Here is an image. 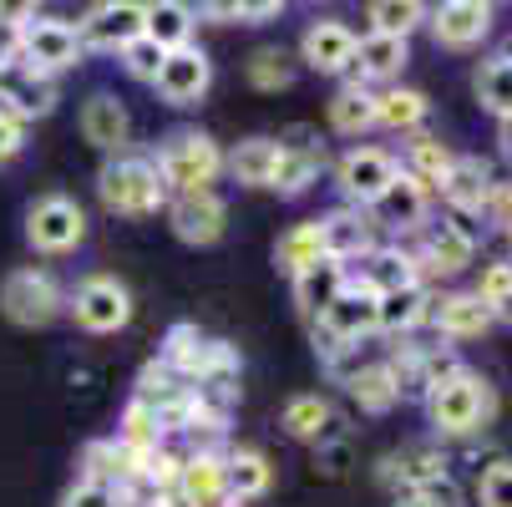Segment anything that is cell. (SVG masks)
<instances>
[{"label":"cell","instance_id":"obj_1","mask_svg":"<svg viewBox=\"0 0 512 507\" xmlns=\"http://www.w3.org/2000/svg\"><path fill=\"white\" fill-rule=\"evenodd\" d=\"M97 198L112 213H122V219H148V213L168 208V188H163L153 158H132V153H117V158L102 163Z\"/></svg>","mask_w":512,"mask_h":507},{"label":"cell","instance_id":"obj_2","mask_svg":"<svg viewBox=\"0 0 512 507\" xmlns=\"http://www.w3.org/2000/svg\"><path fill=\"white\" fill-rule=\"evenodd\" d=\"M426 416L442 437H472V431H482L487 416H492V386L477 371L462 366L426 391Z\"/></svg>","mask_w":512,"mask_h":507},{"label":"cell","instance_id":"obj_3","mask_svg":"<svg viewBox=\"0 0 512 507\" xmlns=\"http://www.w3.org/2000/svg\"><path fill=\"white\" fill-rule=\"evenodd\" d=\"M158 178L163 188L178 193H213L218 173H224V148L208 137V132H173L163 148H158Z\"/></svg>","mask_w":512,"mask_h":507},{"label":"cell","instance_id":"obj_4","mask_svg":"<svg viewBox=\"0 0 512 507\" xmlns=\"http://www.w3.org/2000/svg\"><path fill=\"white\" fill-rule=\"evenodd\" d=\"M16 26H21V66L36 71V77H61V71H71V66L82 61L77 26L36 16V11H21Z\"/></svg>","mask_w":512,"mask_h":507},{"label":"cell","instance_id":"obj_5","mask_svg":"<svg viewBox=\"0 0 512 507\" xmlns=\"http://www.w3.org/2000/svg\"><path fill=\"white\" fill-rule=\"evenodd\" d=\"M61 284L46 274V269H36V264H26V269H11L6 279H0V310H6V320L11 325H26V330H36V325H51L56 315H61Z\"/></svg>","mask_w":512,"mask_h":507},{"label":"cell","instance_id":"obj_6","mask_svg":"<svg viewBox=\"0 0 512 507\" xmlns=\"http://www.w3.org/2000/svg\"><path fill=\"white\" fill-rule=\"evenodd\" d=\"M82 239H87V213L77 198L46 193L26 208V244L36 254H71Z\"/></svg>","mask_w":512,"mask_h":507},{"label":"cell","instance_id":"obj_7","mask_svg":"<svg viewBox=\"0 0 512 507\" xmlns=\"http://www.w3.org/2000/svg\"><path fill=\"white\" fill-rule=\"evenodd\" d=\"M274 142H279V163H274L269 188H274L279 198L310 193V188L320 183V173H325V142H320V132L300 122V127H284Z\"/></svg>","mask_w":512,"mask_h":507},{"label":"cell","instance_id":"obj_8","mask_svg":"<svg viewBox=\"0 0 512 507\" xmlns=\"http://www.w3.org/2000/svg\"><path fill=\"white\" fill-rule=\"evenodd\" d=\"M132 401H137V406H148V411L158 416L163 437H168V431H188V426L198 421V396H193V386L178 381V376L163 366V360H148V366H142Z\"/></svg>","mask_w":512,"mask_h":507},{"label":"cell","instance_id":"obj_9","mask_svg":"<svg viewBox=\"0 0 512 507\" xmlns=\"http://www.w3.org/2000/svg\"><path fill=\"white\" fill-rule=\"evenodd\" d=\"M71 315H77V325L92 330V335H117L132 320V295H127L122 279L92 274V279L77 284V295H71Z\"/></svg>","mask_w":512,"mask_h":507},{"label":"cell","instance_id":"obj_10","mask_svg":"<svg viewBox=\"0 0 512 507\" xmlns=\"http://www.w3.org/2000/svg\"><path fill=\"white\" fill-rule=\"evenodd\" d=\"M396 173L401 168H396L391 153H381V148H350L335 163V188L345 193V208H371Z\"/></svg>","mask_w":512,"mask_h":507},{"label":"cell","instance_id":"obj_11","mask_svg":"<svg viewBox=\"0 0 512 507\" xmlns=\"http://www.w3.org/2000/svg\"><path fill=\"white\" fill-rule=\"evenodd\" d=\"M168 224L183 244L193 249H208L229 234V203L218 198V193H178L168 203Z\"/></svg>","mask_w":512,"mask_h":507},{"label":"cell","instance_id":"obj_12","mask_svg":"<svg viewBox=\"0 0 512 507\" xmlns=\"http://www.w3.org/2000/svg\"><path fill=\"white\" fill-rule=\"evenodd\" d=\"M142 21H148V6H137V0H107V6L87 11V21L77 26V41L82 51H122L127 41L142 36Z\"/></svg>","mask_w":512,"mask_h":507},{"label":"cell","instance_id":"obj_13","mask_svg":"<svg viewBox=\"0 0 512 507\" xmlns=\"http://www.w3.org/2000/svg\"><path fill=\"white\" fill-rule=\"evenodd\" d=\"M416 259V274H462L472 259H477V234L462 224V219H442L426 229V249L411 254Z\"/></svg>","mask_w":512,"mask_h":507},{"label":"cell","instance_id":"obj_14","mask_svg":"<svg viewBox=\"0 0 512 507\" xmlns=\"http://www.w3.org/2000/svg\"><path fill=\"white\" fill-rule=\"evenodd\" d=\"M300 61L310 71H320V77H345L350 61H355V31L335 16L310 21L305 36H300Z\"/></svg>","mask_w":512,"mask_h":507},{"label":"cell","instance_id":"obj_15","mask_svg":"<svg viewBox=\"0 0 512 507\" xmlns=\"http://www.w3.org/2000/svg\"><path fill=\"white\" fill-rule=\"evenodd\" d=\"M426 213H431V193L421 183H411L406 173H396L386 183V193L365 208V219H371L376 229H391V234H411L426 224Z\"/></svg>","mask_w":512,"mask_h":507},{"label":"cell","instance_id":"obj_16","mask_svg":"<svg viewBox=\"0 0 512 507\" xmlns=\"http://www.w3.org/2000/svg\"><path fill=\"white\" fill-rule=\"evenodd\" d=\"M153 87H158V97H163V102H173V107H193V102L213 87V61H208L198 46L168 51Z\"/></svg>","mask_w":512,"mask_h":507},{"label":"cell","instance_id":"obj_17","mask_svg":"<svg viewBox=\"0 0 512 507\" xmlns=\"http://www.w3.org/2000/svg\"><path fill=\"white\" fill-rule=\"evenodd\" d=\"M315 224H320L325 259H335V264H345V269L376 249V224L365 219V208H330L325 219H315Z\"/></svg>","mask_w":512,"mask_h":507},{"label":"cell","instance_id":"obj_18","mask_svg":"<svg viewBox=\"0 0 512 507\" xmlns=\"http://www.w3.org/2000/svg\"><path fill=\"white\" fill-rule=\"evenodd\" d=\"M426 26H431L436 46L467 51V46L487 41V31H492V6H482V0H447V6L426 11Z\"/></svg>","mask_w":512,"mask_h":507},{"label":"cell","instance_id":"obj_19","mask_svg":"<svg viewBox=\"0 0 512 507\" xmlns=\"http://www.w3.org/2000/svg\"><path fill=\"white\" fill-rule=\"evenodd\" d=\"M436 193L452 208V219H482L487 198H492V168L482 158H452V168H447Z\"/></svg>","mask_w":512,"mask_h":507},{"label":"cell","instance_id":"obj_20","mask_svg":"<svg viewBox=\"0 0 512 507\" xmlns=\"http://www.w3.org/2000/svg\"><path fill=\"white\" fill-rule=\"evenodd\" d=\"M77 467H82V482H97V487H112V492H122V487H137L142 452L122 447L117 437H102V442H87V447H82Z\"/></svg>","mask_w":512,"mask_h":507},{"label":"cell","instance_id":"obj_21","mask_svg":"<svg viewBox=\"0 0 512 507\" xmlns=\"http://www.w3.org/2000/svg\"><path fill=\"white\" fill-rule=\"evenodd\" d=\"M0 112L16 117L21 127L36 122V117H51L56 112V82L36 77V71H26V66H11L6 77H0Z\"/></svg>","mask_w":512,"mask_h":507},{"label":"cell","instance_id":"obj_22","mask_svg":"<svg viewBox=\"0 0 512 507\" xmlns=\"http://www.w3.org/2000/svg\"><path fill=\"white\" fill-rule=\"evenodd\" d=\"M442 477H447V457L436 452V447H401V452L381 457V482H386L396 497L421 492V487L442 482Z\"/></svg>","mask_w":512,"mask_h":507},{"label":"cell","instance_id":"obj_23","mask_svg":"<svg viewBox=\"0 0 512 507\" xmlns=\"http://www.w3.org/2000/svg\"><path fill=\"white\" fill-rule=\"evenodd\" d=\"M376 310H381V300L371 295V289H360L355 279L335 295V305L320 315V325L325 330H335L345 345H360L365 335H376Z\"/></svg>","mask_w":512,"mask_h":507},{"label":"cell","instance_id":"obj_24","mask_svg":"<svg viewBox=\"0 0 512 507\" xmlns=\"http://www.w3.org/2000/svg\"><path fill=\"white\" fill-rule=\"evenodd\" d=\"M426 320L436 325V335L442 340H482L487 330H492V310L472 295H442V300H431V310H426Z\"/></svg>","mask_w":512,"mask_h":507},{"label":"cell","instance_id":"obj_25","mask_svg":"<svg viewBox=\"0 0 512 507\" xmlns=\"http://www.w3.org/2000/svg\"><path fill=\"white\" fill-rule=\"evenodd\" d=\"M178 502L183 507H229V482H224V452L218 457H183V472H178Z\"/></svg>","mask_w":512,"mask_h":507},{"label":"cell","instance_id":"obj_26","mask_svg":"<svg viewBox=\"0 0 512 507\" xmlns=\"http://www.w3.org/2000/svg\"><path fill=\"white\" fill-rule=\"evenodd\" d=\"M406 61H411V46H406V41L365 31V36H355V61H350V71H355L360 87H365V82H396Z\"/></svg>","mask_w":512,"mask_h":507},{"label":"cell","instance_id":"obj_27","mask_svg":"<svg viewBox=\"0 0 512 507\" xmlns=\"http://www.w3.org/2000/svg\"><path fill=\"white\" fill-rule=\"evenodd\" d=\"M360 289H371V295L381 300V295H396V289H411V284H421V274H416V259L406 254V249H371L360 259V274H350Z\"/></svg>","mask_w":512,"mask_h":507},{"label":"cell","instance_id":"obj_28","mask_svg":"<svg viewBox=\"0 0 512 507\" xmlns=\"http://www.w3.org/2000/svg\"><path fill=\"white\" fill-rule=\"evenodd\" d=\"M127 132H132V117H127V107L112 92L87 97V107H82V137L92 142V148H102V153L117 158L127 148Z\"/></svg>","mask_w":512,"mask_h":507},{"label":"cell","instance_id":"obj_29","mask_svg":"<svg viewBox=\"0 0 512 507\" xmlns=\"http://www.w3.org/2000/svg\"><path fill=\"white\" fill-rule=\"evenodd\" d=\"M284 431L295 442H330V437H345L340 431V416L325 396H289L284 406Z\"/></svg>","mask_w":512,"mask_h":507},{"label":"cell","instance_id":"obj_30","mask_svg":"<svg viewBox=\"0 0 512 507\" xmlns=\"http://www.w3.org/2000/svg\"><path fill=\"white\" fill-rule=\"evenodd\" d=\"M350 284V269L345 264H335V259H320V264H310L305 274H295V305L310 315V320H320L330 305H335V295Z\"/></svg>","mask_w":512,"mask_h":507},{"label":"cell","instance_id":"obj_31","mask_svg":"<svg viewBox=\"0 0 512 507\" xmlns=\"http://www.w3.org/2000/svg\"><path fill=\"white\" fill-rule=\"evenodd\" d=\"M224 482H229V502H254L274 487V467L264 452L239 447V452H224Z\"/></svg>","mask_w":512,"mask_h":507},{"label":"cell","instance_id":"obj_32","mask_svg":"<svg viewBox=\"0 0 512 507\" xmlns=\"http://www.w3.org/2000/svg\"><path fill=\"white\" fill-rule=\"evenodd\" d=\"M396 168H401L411 183H421L426 193H436V188H442V178H447V168H452V153H447L442 137L416 132V137L406 142V158H401Z\"/></svg>","mask_w":512,"mask_h":507},{"label":"cell","instance_id":"obj_33","mask_svg":"<svg viewBox=\"0 0 512 507\" xmlns=\"http://www.w3.org/2000/svg\"><path fill=\"white\" fill-rule=\"evenodd\" d=\"M193 26H198L193 6H183V0H158V6H148L142 36L163 51H183V46H193Z\"/></svg>","mask_w":512,"mask_h":507},{"label":"cell","instance_id":"obj_34","mask_svg":"<svg viewBox=\"0 0 512 507\" xmlns=\"http://www.w3.org/2000/svg\"><path fill=\"white\" fill-rule=\"evenodd\" d=\"M426 117H431L426 92H416V87H386V92H376V127H386V132H421Z\"/></svg>","mask_w":512,"mask_h":507},{"label":"cell","instance_id":"obj_35","mask_svg":"<svg viewBox=\"0 0 512 507\" xmlns=\"http://www.w3.org/2000/svg\"><path fill=\"white\" fill-rule=\"evenodd\" d=\"M345 391H350V401L360 406V411H371V416H386L401 396H396V381H391V371H386V360H371V366H355L350 376H345Z\"/></svg>","mask_w":512,"mask_h":507},{"label":"cell","instance_id":"obj_36","mask_svg":"<svg viewBox=\"0 0 512 507\" xmlns=\"http://www.w3.org/2000/svg\"><path fill=\"white\" fill-rule=\"evenodd\" d=\"M330 127L340 137H360L376 127V92L360 87V82H345L335 97H330Z\"/></svg>","mask_w":512,"mask_h":507},{"label":"cell","instance_id":"obj_37","mask_svg":"<svg viewBox=\"0 0 512 507\" xmlns=\"http://www.w3.org/2000/svg\"><path fill=\"white\" fill-rule=\"evenodd\" d=\"M274 163H279V142H274V137H244L239 148L224 158V168H229L244 188H269Z\"/></svg>","mask_w":512,"mask_h":507},{"label":"cell","instance_id":"obj_38","mask_svg":"<svg viewBox=\"0 0 512 507\" xmlns=\"http://www.w3.org/2000/svg\"><path fill=\"white\" fill-rule=\"evenodd\" d=\"M426 310H431V295H426V284L396 289V295H381V310H376V330H386V335H411L416 325H426Z\"/></svg>","mask_w":512,"mask_h":507},{"label":"cell","instance_id":"obj_39","mask_svg":"<svg viewBox=\"0 0 512 507\" xmlns=\"http://www.w3.org/2000/svg\"><path fill=\"white\" fill-rule=\"evenodd\" d=\"M325 259V244H320V224L310 219V224H295L279 244H274V264L295 279V274H305L310 264H320Z\"/></svg>","mask_w":512,"mask_h":507},{"label":"cell","instance_id":"obj_40","mask_svg":"<svg viewBox=\"0 0 512 507\" xmlns=\"http://www.w3.org/2000/svg\"><path fill=\"white\" fill-rule=\"evenodd\" d=\"M386 371H391L401 401H426L431 376H426V350H421V345H396V350L386 355Z\"/></svg>","mask_w":512,"mask_h":507},{"label":"cell","instance_id":"obj_41","mask_svg":"<svg viewBox=\"0 0 512 507\" xmlns=\"http://www.w3.org/2000/svg\"><path fill=\"white\" fill-rule=\"evenodd\" d=\"M244 77L254 92H284V87H295V61H289L284 46H259L244 66Z\"/></svg>","mask_w":512,"mask_h":507},{"label":"cell","instance_id":"obj_42","mask_svg":"<svg viewBox=\"0 0 512 507\" xmlns=\"http://www.w3.org/2000/svg\"><path fill=\"white\" fill-rule=\"evenodd\" d=\"M421 21H426V6H416V0H376V6H371V31L376 36L406 41Z\"/></svg>","mask_w":512,"mask_h":507},{"label":"cell","instance_id":"obj_43","mask_svg":"<svg viewBox=\"0 0 512 507\" xmlns=\"http://www.w3.org/2000/svg\"><path fill=\"white\" fill-rule=\"evenodd\" d=\"M117 442H122V447H132V452H158V447H163V426H158V416H153L148 406L127 401L122 426H117Z\"/></svg>","mask_w":512,"mask_h":507},{"label":"cell","instance_id":"obj_44","mask_svg":"<svg viewBox=\"0 0 512 507\" xmlns=\"http://www.w3.org/2000/svg\"><path fill=\"white\" fill-rule=\"evenodd\" d=\"M477 97H482L487 112L512 117V61H507V56H497V61H487V66L477 71Z\"/></svg>","mask_w":512,"mask_h":507},{"label":"cell","instance_id":"obj_45","mask_svg":"<svg viewBox=\"0 0 512 507\" xmlns=\"http://www.w3.org/2000/svg\"><path fill=\"white\" fill-rule=\"evenodd\" d=\"M122 66H127V77H137V82H158V71H163V46H153L148 36H137V41H127L122 51Z\"/></svg>","mask_w":512,"mask_h":507},{"label":"cell","instance_id":"obj_46","mask_svg":"<svg viewBox=\"0 0 512 507\" xmlns=\"http://www.w3.org/2000/svg\"><path fill=\"white\" fill-rule=\"evenodd\" d=\"M472 295H477L487 310H497V305L512 295V264H507V259H492V264L482 269V279H477V289H472Z\"/></svg>","mask_w":512,"mask_h":507},{"label":"cell","instance_id":"obj_47","mask_svg":"<svg viewBox=\"0 0 512 507\" xmlns=\"http://www.w3.org/2000/svg\"><path fill=\"white\" fill-rule=\"evenodd\" d=\"M477 502L482 507H512V462H492L477 482Z\"/></svg>","mask_w":512,"mask_h":507},{"label":"cell","instance_id":"obj_48","mask_svg":"<svg viewBox=\"0 0 512 507\" xmlns=\"http://www.w3.org/2000/svg\"><path fill=\"white\" fill-rule=\"evenodd\" d=\"M355 462V447L350 437H330V442H315V472L320 477H345Z\"/></svg>","mask_w":512,"mask_h":507},{"label":"cell","instance_id":"obj_49","mask_svg":"<svg viewBox=\"0 0 512 507\" xmlns=\"http://www.w3.org/2000/svg\"><path fill=\"white\" fill-rule=\"evenodd\" d=\"M396 507H462V492H457L452 477H442V482H431V487H421V492L396 497Z\"/></svg>","mask_w":512,"mask_h":507},{"label":"cell","instance_id":"obj_50","mask_svg":"<svg viewBox=\"0 0 512 507\" xmlns=\"http://www.w3.org/2000/svg\"><path fill=\"white\" fill-rule=\"evenodd\" d=\"M61 507H122V497L112 492V487H97V482H71L66 492H61Z\"/></svg>","mask_w":512,"mask_h":507},{"label":"cell","instance_id":"obj_51","mask_svg":"<svg viewBox=\"0 0 512 507\" xmlns=\"http://www.w3.org/2000/svg\"><path fill=\"white\" fill-rule=\"evenodd\" d=\"M487 219L492 229H502L512 239V183H492V198H487Z\"/></svg>","mask_w":512,"mask_h":507},{"label":"cell","instance_id":"obj_52","mask_svg":"<svg viewBox=\"0 0 512 507\" xmlns=\"http://www.w3.org/2000/svg\"><path fill=\"white\" fill-rule=\"evenodd\" d=\"M11 66H21V26L0 11V77H6Z\"/></svg>","mask_w":512,"mask_h":507},{"label":"cell","instance_id":"obj_53","mask_svg":"<svg viewBox=\"0 0 512 507\" xmlns=\"http://www.w3.org/2000/svg\"><path fill=\"white\" fill-rule=\"evenodd\" d=\"M21 148H26V127H21L16 117H6V112H0V163H11Z\"/></svg>","mask_w":512,"mask_h":507},{"label":"cell","instance_id":"obj_54","mask_svg":"<svg viewBox=\"0 0 512 507\" xmlns=\"http://www.w3.org/2000/svg\"><path fill=\"white\" fill-rule=\"evenodd\" d=\"M497 148H502V158L512 163V117H497Z\"/></svg>","mask_w":512,"mask_h":507},{"label":"cell","instance_id":"obj_55","mask_svg":"<svg viewBox=\"0 0 512 507\" xmlns=\"http://www.w3.org/2000/svg\"><path fill=\"white\" fill-rule=\"evenodd\" d=\"M492 320H502V325H512V295H507V300H502V305L492 310Z\"/></svg>","mask_w":512,"mask_h":507},{"label":"cell","instance_id":"obj_56","mask_svg":"<svg viewBox=\"0 0 512 507\" xmlns=\"http://www.w3.org/2000/svg\"><path fill=\"white\" fill-rule=\"evenodd\" d=\"M507 61H512V46H507Z\"/></svg>","mask_w":512,"mask_h":507},{"label":"cell","instance_id":"obj_57","mask_svg":"<svg viewBox=\"0 0 512 507\" xmlns=\"http://www.w3.org/2000/svg\"><path fill=\"white\" fill-rule=\"evenodd\" d=\"M507 264H512V259H507Z\"/></svg>","mask_w":512,"mask_h":507}]
</instances>
